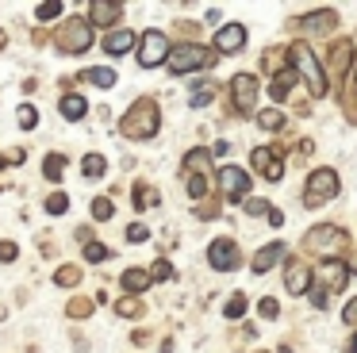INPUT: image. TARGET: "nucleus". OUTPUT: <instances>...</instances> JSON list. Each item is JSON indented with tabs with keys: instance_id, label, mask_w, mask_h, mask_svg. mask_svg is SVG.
Segmentation results:
<instances>
[{
	"instance_id": "f257e3e1",
	"label": "nucleus",
	"mask_w": 357,
	"mask_h": 353,
	"mask_svg": "<svg viewBox=\"0 0 357 353\" xmlns=\"http://www.w3.org/2000/svg\"><path fill=\"white\" fill-rule=\"evenodd\" d=\"M119 130H123L127 138H154L158 135V107H154V100H139V104L119 119Z\"/></svg>"
},
{
	"instance_id": "f03ea898",
	"label": "nucleus",
	"mask_w": 357,
	"mask_h": 353,
	"mask_svg": "<svg viewBox=\"0 0 357 353\" xmlns=\"http://www.w3.org/2000/svg\"><path fill=\"white\" fill-rule=\"evenodd\" d=\"M54 43L62 54H85L93 46V23L89 20H66L62 27L54 31Z\"/></svg>"
},
{
	"instance_id": "7ed1b4c3",
	"label": "nucleus",
	"mask_w": 357,
	"mask_h": 353,
	"mask_svg": "<svg viewBox=\"0 0 357 353\" xmlns=\"http://www.w3.org/2000/svg\"><path fill=\"white\" fill-rule=\"evenodd\" d=\"M211 61H215V54H211V50L188 43V46H177V50L169 54V61H165V66H169L173 73H188V69H204V66H211Z\"/></svg>"
},
{
	"instance_id": "20e7f679",
	"label": "nucleus",
	"mask_w": 357,
	"mask_h": 353,
	"mask_svg": "<svg viewBox=\"0 0 357 353\" xmlns=\"http://www.w3.org/2000/svg\"><path fill=\"white\" fill-rule=\"evenodd\" d=\"M331 196H338V173H334V169H315V173L307 176L303 200H307V204L315 207V204H326Z\"/></svg>"
},
{
	"instance_id": "39448f33",
	"label": "nucleus",
	"mask_w": 357,
	"mask_h": 353,
	"mask_svg": "<svg viewBox=\"0 0 357 353\" xmlns=\"http://www.w3.org/2000/svg\"><path fill=\"white\" fill-rule=\"evenodd\" d=\"M169 38L162 35V31H146V35L139 38V66H146V69H154V66H162V61H169Z\"/></svg>"
},
{
	"instance_id": "423d86ee",
	"label": "nucleus",
	"mask_w": 357,
	"mask_h": 353,
	"mask_svg": "<svg viewBox=\"0 0 357 353\" xmlns=\"http://www.w3.org/2000/svg\"><path fill=\"white\" fill-rule=\"evenodd\" d=\"M292 61H296V69H300V73L307 77L311 92H315V96H326V77H323V66H319V61L311 58L307 46H292Z\"/></svg>"
},
{
	"instance_id": "0eeeda50",
	"label": "nucleus",
	"mask_w": 357,
	"mask_h": 353,
	"mask_svg": "<svg viewBox=\"0 0 357 353\" xmlns=\"http://www.w3.org/2000/svg\"><path fill=\"white\" fill-rule=\"evenodd\" d=\"M246 46V27L242 23H227V27L215 31V50L219 54H238Z\"/></svg>"
},
{
	"instance_id": "6e6552de",
	"label": "nucleus",
	"mask_w": 357,
	"mask_h": 353,
	"mask_svg": "<svg viewBox=\"0 0 357 353\" xmlns=\"http://www.w3.org/2000/svg\"><path fill=\"white\" fill-rule=\"evenodd\" d=\"M231 92H234V104H238V112H254V100H257V81L254 73H238L231 81Z\"/></svg>"
},
{
	"instance_id": "1a4fd4ad",
	"label": "nucleus",
	"mask_w": 357,
	"mask_h": 353,
	"mask_svg": "<svg viewBox=\"0 0 357 353\" xmlns=\"http://www.w3.org/2000/svg\"><path fill=\"white\" fill-rule=\"evenodd\" d=\"M208 261L215 269H223V273H231V269H238V250H234V242H211L208 246Z\"/></svg>"
},
{
	"instance_id": "9d476101",
	"label": "nucleus",
	"mask_w": 357,
	"mask_h": 353,
	"mask_svg": "<svg viewBox=\"0 0 357 353\" xmlns=\"http://www.w3.org/2000/svg\"><path fill=\"white\" fill-rule=\"evenodd\" d=\"M119 15H123V4H112V0H93L89 4V23H96V27H112Z\"/></svg>"
},
{
	"instance_id": "9b49d317",
	"label": "nucleus",
	"mask_w": 357,
	"mask_h": 353,
	"mask_svg": "<svg viewBox=\"0 0 357 353\" xmlns=\"http://www.w3.org/2000/svg\"><path fill=\"white\" fill-rule=\"evenodd\" d=\"M219 184H223V192H227L231 200H238L242 192L250 188V173H242L238 165H227L223 173H219Z\"/></svg>"
},
{
	"instance_id": "f8f14e48",
	"label": "nucleus",
	"mask_w": 357,
	"mask_h": 353,
	"mask_svg": "<svg viewBox=\"0 0 357 353\" xmlns=\"http://www.w3.org/2000/svg\"><path fill=\"white\" fill-rule=\"evenodd\" d=\"M250 161H254V169H261L265 181H280V173H284V169H280V161L273 158L269 146H257V150L250 153Z\"/></svg>"
},
{
	"instance_id": "ddd939ff",
	"label": "nucleus",
	"mask_w": 357,
	"mask_h": 353,
	"mask_svg": "<svg viewBox=\"0 0 357 353\" xmlns=\"http://www.w3.org/2000/svg\"><path fill=\"white\" fill-rule=\"evenodd\" d=\"M280 257H284V242H273V246H265V250H257V253H254V273L273 269Z\"/></svg>"
},
{
	"instance_id": "4468645a",
	"label": "nucleus",
	"mask_w": 357,
	"mask_h": 353,
	"mask_svg": "<svg viewBox=\"0 0 357 353\" xmlns=\"http://www.w3.org/2000/svg\"><path fill=\"white\" fill-rule=\"evenodd\" d=\"M58 107H62V115H66V119H70V123L85 119V112H89L85 96H77V92H66V96H62V104H58Z\"/></svg>"
},
{
	"instance_id": "2eb2a0df",
	"label": "nucleus",
	"mask_w": 357,
	"mask_h": 353,
	"mask_svg": "<svg viewBox=\"0 0 357 353\" xmlns=\"http://www.w3.org/2000/svg\"><path fill=\"white\" fill-rule=\"evenodd\" d=\"M135 46V35L131 31H112L108 38H104V50L112 54V58H119V54H127Z\"/></svg>"
},
{
	"instance_id": "dca6fc26",
	"label": "nucleus",
	"mask_w": 357,
	"mask_h": 353,
	"mask_svg": "<svg viewBox=\"0 0 357 353\" xmlns=\"http://www.w3.org/2000/svg\"><path fill=\"white\" fill-rule=\"evenodd\" d=\"M150 280H154V276H150L146 269H127V273H123V288L127 292H146Z\"/></svg>"
},
{
	"instance_id": "f3484780",
	"label": "nucleus",
	"mask_w": 357,
	"mask_h": 353,
	"mask_svg": "<svg viewBox=\"0 0 357 353\" xmlns=\"http://www.w3.org/2000/svg\"><path fill=\"white\" fill-rule=\"evenodd\" d=\"M307 284H311V269L307 265H296L292 273H288V292H292V296H303Z\"/></svg>"
},
{
	"instance_id": "a211bd4d",
	"label": "nucleus",
	"mask_w": 357,
	"mask_h": 353,
	"mask_svg": "<svg viewBox=\"0 0 357 353\" xmlns=\"http://www.w3.org/2000/svg\"><path fill=\"white\" fill-rule=\"evenodd\" d=\"M62 169H66V153H47L43 176H47V181H62Z\"/></svg>"
},
{
	"instance_id": "6ab92c4d",
	"label": "nucleus",
	"mask_w": 357,
	"mask_h": 353,
	"mask_svg": "<svg viewBox=\"0 0 357 353\" xmlns=\"http://www.w3.org/2000/svg\"><path fill=\"white\" fill-rule=\"evenodd\" d=\"M81 81H93L96 89H112V84H116V73H112V69H85Z\"/></svg>"
},
{
	"instance_id": "aec40b11",
	"label": "nucleus",
	"mask_w": 357,
	"mask_h": 353,
	"mask_svg": "<svg viewBox=\"0 0 357 353\" xmlns=\"http://www.w3.org/2000/svg\"><path fill=\"white\" fill-rule=\"evenodd\" d=\"M81 169H85V176H104V169H108V161H104L100 153H85V161H81Z\"/></svg>"
},
{
	"instance_id": "412c9836",
	"label": "nucleus",
	"mask_w": 357,
	"mask_h": 353,
	"mask_svg": "<svg viewBox=\"0 0 357 353\" xmlns=\"http://www.w3.org/2000/svg\"><path fill=\"white\" fill-rule=\"evenodd\" d=\"M158 204V192L150 184H135V207H154Z\"/></svg>"
},
{
	"instance_id": "4be33fe9",
	"label": "nucleus",
	"mask_w": 357,
	"mask_h": 353,
	"mask_svg": "<svg viewBox=\"0 0 357 353\" xmlns=\"http://www.w3.org/2000/svg\"><path fill=\"white\" fill-rule=\"evenodd\" d=\"M54 280L62 284V288H70V284L81 280V269L77 265H66V269H58V273H54Z\"/></svg>"
},
{
	"instance_id": "5701e85b",
	"label": "nucleus",
	"mask_w": 357,
	"mask_h": 353,
	"mask_svg": "<svg viewBox=\"0 0 357 353\" xmlns=\"http://www.w3.org/2000/svg\"><path fill=\"white\" fill-rule=\"evenodd\" d=\"M112 211H116V207H112L108 196H96V200H93V219L104 223V219H112Z\"/></svg>"
},
{
	"instance_id": "b1692460",
	"label": "nucleus",
	"mask_w": 357,
	"mask_h": 353,
	"mask_svg": "<svg viewBox=\"0 0 357 353\" xmlns=\"http://www.w3.org/2000/svg\"><path fill=\"white\" fill-rule=\"evenodd\" d=\"M54 15H62V4H58V0H47V4H39L35 8V20H54Z\"/></svg>"
},
{
	"instance_id": "393cba45",
	"label": "nucleus",
	"mask_w": 357,
	"mask_h": 353,
	"mask_svg": "<svg viewBox=\"0 0 357 353\" xmlns=\"http://www.w3.org/2000/svg\"><path fill=\"white\" fill-rule=\"evenodd\" d=\"M35 123H39V112H35V104H20V127L31 130Z\"/></svg>"
},
{
	"instance_id": "a878e982",
	"label": "nucleus",
	"mask_w": 357,
	"mask_h": 353,
	"mask_svg": "<svg viewBox=\"0 0 357 353\" xmlns=\"http://www.w3.org/2000/svg\"><path fill=\"white\" fill-rule=\"evenodd\" d=\"M204 192H208V181H204V173H188V196L200 200Z\"/></svg>"
},
{
	"instance_id": "bb28decb",
	"label": "nucleus",
	"mask_w": 357,
	"mask_h": 353,
	"mask_svg": "<svg viewBox=\"0 0 357 353\" xmlns=\"http://www.w3.org/2000/svg\"><path fill=\"white\" fill-rule=\"evenodd\" d=\"M66 207H70V196H66V192H54V196L47 200V211H50V215H62Z\"/></svg>"
},
{
	"instance_id": "cd10ccee",
	"label": "nucleus",
	"mask_w": 357,
	"mask_h": 353,
	"mask_svg": "<svg viewBox=\"0 0 357 353\" xmlns=\"http://www.w3.org/2000/svg\"><path fill=\"white\" fill-rule=\"evenodd\" d=\"M257 123H261L265 130H277L280 123H284V112H261V115H257Z\"/></svg>"
},
{
	"instance_id": "c85d7f7f",
	"label": "nucleus",
	"mask_w": 357,
	"mask_h": 353,
	"mask_svg": "<svg viewBox=\"0 0 357 353\" xmlns=\"http://www.w3.org/2000/svg\"><path fill=\"white\" fill-rule=\"evenodd\" d=\"M288 89H292V73H280L277 81H273V89H269V92L280 100V96H288Z\"/></svg>"
},
{
	"instance_id": "c756f323",
	"label": "nucleus",
	"mask_w": 357,
	"mask_h": 353,
	"mask_svg": "<svg viewBox=\"0 0 357 353\" xmlns=\"http://www.w3.org/2000/svg\"><path fill=\"white\" fill-rule=\"evenodd\" d=\"M211 96H215V89H211V84H200V89L192 92V107H204Z\"/></svg>"
},
{
	"instance_id": "7c9ffc66",
	"label": "nucleus",
	"mask_w": 357,
	"mask_h": 353,
	"mask_svg": "<svg viewBox=\"0 0 357 353\" xmlns=\"http://www.w3.org/2000/svg\"><path fill=\"white\" fill-rule=\"evenodd\" d=\"M85 257H89V261H104V257H108V246H100V242H85Z\"/></svg>"
},
{
	"instance_id": "2f4dec72",
	"label": "nucleus",
	"mask_w": 357,
	"mask_h": 353,
	"mask_svg": "<svg viewBox=\"0 0 357 353\" xmlns=\"http://www.w3.org/2000/svg\"><path fill=\"white\" fill-rule=\"evenodd\" d=\"M116 311H119V315H139V311H142V303L131 296V299H119V303H116Z\"/></svg>"
},
{
	"instance_id": "473e14b6",
	"label": "nucleus",
	"mask_w": 357,
	"mask_h": 353,
	"mask_svg": "<svg viewBox=\"0 0 357 353\" xmlns=\"http://www.w3.org/2000/svg\"><path fill=\"white\" fill-rule=\"evenodd\" d=\"M242 311H246V299H242V296H234L231 303H227V319H238Z\"/></svg>"
},
{
	"instance_id": "72a5a7b5",
	"label": "nucleus",
	"mask_w": 357,
	"mask_h": 353,
	"mask_svg": "<svg viewBox=\"0 0 357 353\" xmlns=\"http://www.w3.org/2000/svg\"><path fill=\"white\" fill-rule=\"evenodd\" d=\"M20 257V246L16 242H0V261H16Z\"/></svg>"
},
{
	"instance_id": "f704fd0d",
	"label": "nucleus",
	"mask_w": 357,
	"mask_h": 353,
	"mask_svg": "<svg viewBox=\"0 0 357 353\" xmlns=\"http://www.w3.org/2000/svg\"><path fill=\"white\" fill-rule=\"evenodd\" d=\"M127 238H131V242H146V238H150V230L142 227V223H135V227H127Z\"/></svg>"
},
{
	"instance_id": "c9c22d12",
	"label": "nucleus",
	"mask_w": 357,
	"mask_h": 353,
	"mask_svg": "<svg viewBox=\"0 0 357 353\" xmlns=\"http://www.w3.org/2000/svg\"><path fill=\"white\" fill-rule=\"evenodd\" d=\"M89 311H93V303H89V299H73V303H70L73 319H81V315H89Z\"/></svg>"
},
{
	"instance_id": "e433bc0d",
	"label": "nucleus",
	"mask_w": 357,
	"mask_h": 353,
	"mask_svg": "<svg viewBox=\"0 0 357 353\" xmlns=\"http://www.w3.org/2000/svg\"><path fill=\"white\" fill-rule=\"evenodd\" d=\"M150 276H154V280H169V276H173L169 261H158V265H154V273H150Z\"/></svg>"
},
{
	"instance_id": "4c0bfd02",
	"label": "nucleus",
	"mask_w": 357,
	"mask_h": 353,
	"mask_svg": "<svg viewBox=\"0 0 357 353\" xmlns=\"http://www.w3.org/2000/svg\"><path fill=\"white\" fill-rule=\"evenodd\" d=\"M246 211H250V215H261V211H273V207H265V200H250Z\"/></svg>"
},
{
	"instance_id": "58836bf2",
	"label": "nucleus",
	"mask_w": 357,
	"mask_h": 353,
	"mask_svg": "<svg viewBox=\"0 0 357 353\" xmlns=\"http://www.w3.org/2000/svg\"><path fill=\"white\" fill-rule=\"evenodd\" d=\"M277 311H280V307H277V299H261V315H265V319H273Z\"/></svg>"
},
{
	"instance_id": "ea45409f",
	"label": "nucleus",
	"mask_w": 357,
	"mask_h": 353,
	"mask_svg": "<svg viewBox=\"0 0 357 353\" xmlns=\"http://www.w3.org/2000/svg\"><path fill=\"white\" fill-rule=\"evenodd\" d=\"M4 46H8V31H0V50H4Z\"/></svg>"
},
{
	"instance_id": "a19ab883",
	"label": "nucleus",
	"mask_w": 357,
	"mask_h": 353,
	"mask_svg": "<svg viewBox=\"0 0 357 353\" xmlns=\"http://www.w3.org/2000/svg\"><path fill=\"white\" fill-rule=\"evenodd\" d=\"M349 353H357V334H354V342H349Z\"/></svg>"
},
{
	"instance_id": "79ce46f5",
	"label": "nucleus",
	"mask_w": 357,
	"mask_h": 353,
	"mask_svg": "<svg viewBox=\"0 0 357 353\" xmlns=\"http://www.w3.org/2000/svg\"><path fill=\"white\" fill-rule=\"evenodd\" d=\"M0 165H4V158H0Z\"/></svg>"
}]
</instances>
